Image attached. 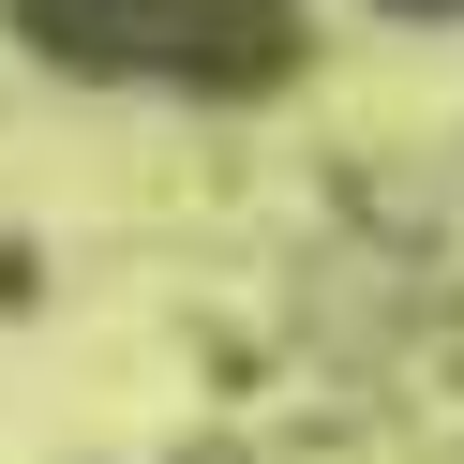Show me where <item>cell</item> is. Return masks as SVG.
<instances>
[{
    "label": "cell",
    "mask_w": 464,
    "mask_h": 464,
    "mask_svg": "<svg viewBox=\"0 0 464 464\" xmlns=\"http://www.w3.org/2000/svg\"><path fill=\"white\" fill-rule=\"evenodd\" d=\"M15 45L91 91H210V105H255L300 75L314 15L300 0H15Z\"/></svg>",
    "instance_id": "1"
},
{
    "label": "cell",
    "mask_w": 464,
    "mask_h": 464,
    "mask_svg": "<svg viewBox=\"0 0 464 464\" xmlns=\"http://www.w3.org/2000/svg\"><path fill=\"white\" fill-rule=\"evenodd\" d=\"M374 15H404V31H464V0H374Z\"/></svg>",
    "instance_id": "2"
}]
</instances>
